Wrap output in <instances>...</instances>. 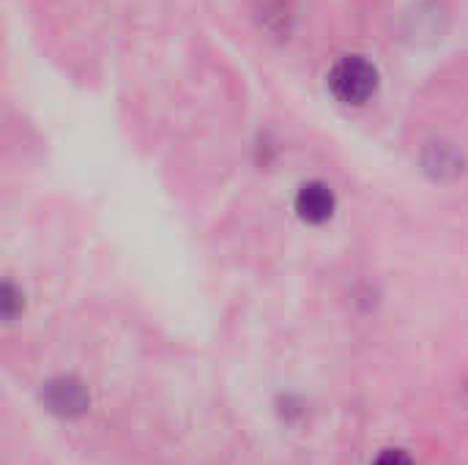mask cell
<instances>
[{
  "label": "cell",
  "instance_id": "obj_1",
  "mask_svg": "<svg viewBox=\"0 0 468 465\" xmlns=\"http://www.w3.org/2000/svg\"><path fill=\"white\" fill-rule=\"evenodd\" d=\"M329 90L343 104H365L378 90V69L365 55H346L329 71Z\"/></svg>",
  "mask_w": 468,
  "mask_h": 465
},
{
  "label": "cell",
  "instance_id": "obj_2",
  "mask_svg": "<svg viewBox=\"0 0 468 465\" xmlns=\"http://www.w3.org/2000/svg\"><path fill=\"white\" fill-rule=\"evenodd\" d=\"M41 400L44 406L58 414V417H80L85 414L90 397H88V389L77 381V378H69V375H60V378H52L44 392H41Z\"/></svg>",
  "mask_w": 468,
  "mask_h": 465
},
{
  "label": "cell",
  "instance_id": "obj_3",
  "mask_svg": "<svg viewBox=\"0 0 468 465\" xmlns=\"http://www.w3.org/2000/svg\"><path fill=\"white\" fill-rule=\"evenodd\" d=\"M296 211L304 222L324 225L335 214V192L321 181H310L296 192Z\"/></svg>",
  "mask_w": 468,
  "mask_h": 465
},
{
  "label": "cell",
  "instance_id": "obj_4",
  "mask_svg": "<svg viewBox=\"0 0 468 465\" xmlns=\"http://www.w3.org/2000/svg\"><path fill=\"white\" fill-rule=\"evenodd\" d=\"M373 465H414V463H411V458H409L403 449H384V452L376 458V463Z\"/></svg>",
  "mask_w": 468,
  "mask_h": 465
},
{
  "label": "cell",
  "instance_id": "obj_5",
  "mask_svg": "<svg viewBox=\"0 0 468 465\" xmlns=\"http://www.w3.org/2000/svg\"><path fill=\"white\" fill-rule=\"evenodd\" d=\"M14 307H16V293H14V288H11V285H5V288H3V315H5L8 321L16 315V310H14Z\"/></svg>",
  "mask_w": 468,
  "mask_h": 465
}]
</instances>
